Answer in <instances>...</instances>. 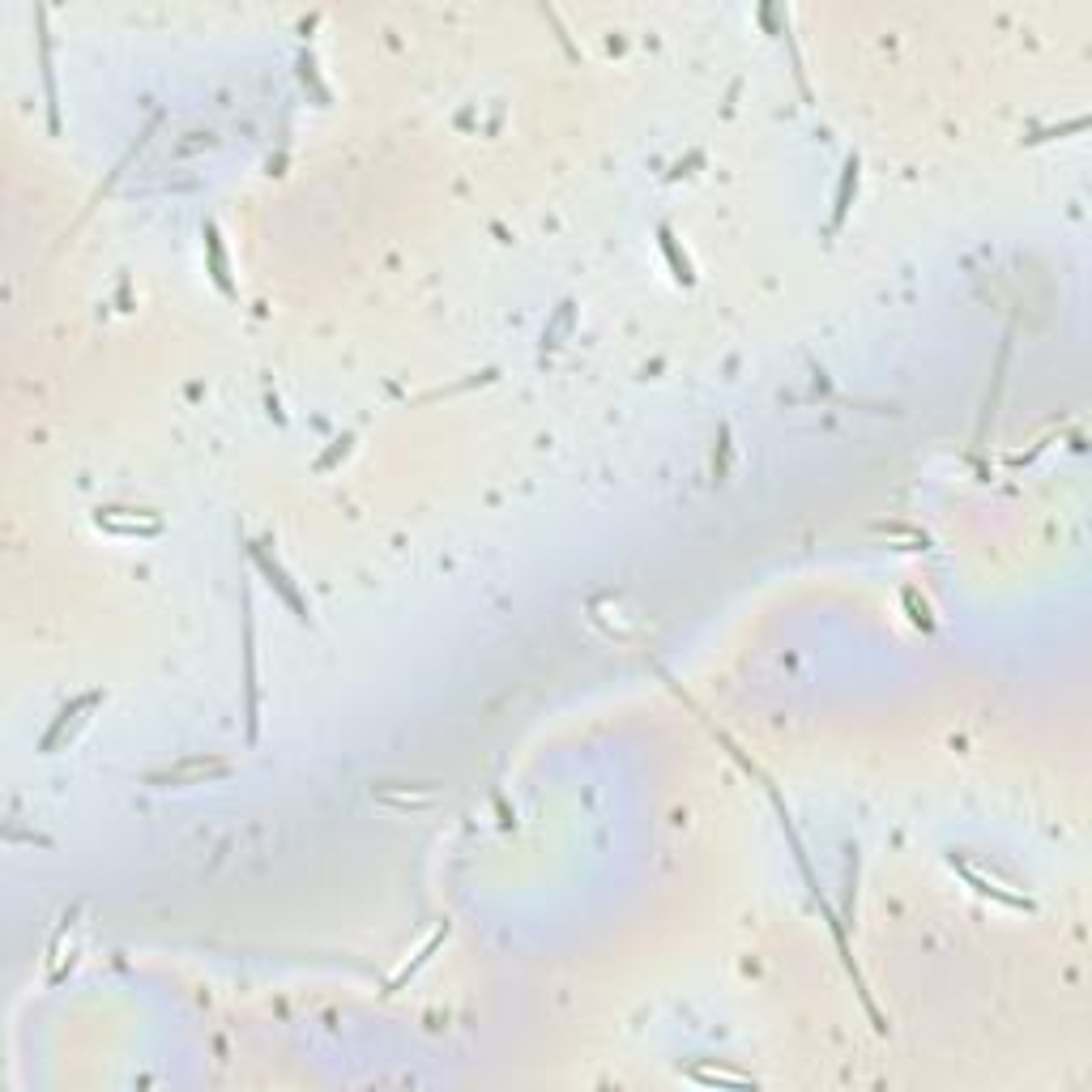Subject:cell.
<instances>
[{
	"label": "cell",
	"mask_w": 1092,
	"mask_h": 1092,
	"mask_svg": "<svg viewBox=\"0 0 1092 1092\" xmlns=\"http://www.w3.org/2000/svg\"><path fill=\"white\" fill-rule=\"evenodd\" d=\"M205 252H209V273H214L218 290H223V295H235V287H231V273H226L223 235H218V226H214V223H205Z\"/></svg>",
	"instance_id": "52a82bcc"
},
{
	"label": "cell",
	"mask_w": 1092,
	"mask_h": 1092,
	"mask_svg": "<svg viewBox=\"0 0 1092 1092\" xmlns=\"http://www.w3.org/2000/svg\"><path fill=\"white\" fill-rule=\"evenodd\" d=\"M858 192V159L846 162V176H841V188H837V209H832V231L846 223V209H849V197Z\"/></svg>",
	"instance_id": "ba28073f"
},
{
	"label": "cell",
	"mask_w": 1092,
	"mask_h": 1092,
	"mask_svg": "<svg viewBox=\"0 0 1092 1092\" xmlns=\"http://www.w3.org/2000/svg\"><path fill=\"white\" fill-rule=\"evenodd\" d=\"M662 247H666V256H670V265H674V273H678V282H692V265H687V256H678V247H674V235H670V226H662Z\"/></svg>",
	"instance_id": "30bf717a"
},
{
	"label": "cell",
	"mask_w": 1092,
	"mask_h": 1092,
	"mask_svg": "<svg viewBox=\"0 0 1092 1092\" xmlns=\"http://www.w3.org/2000/svg\"><path fill=\"white\" fill-rule=\"evenodd\" d=\"M244 649H247V670H244V683H247V739H256V619H252V598H247V619H244Z\"/></svg>",
	"instance_id": "5b68a950"
},
{
	"label": "cell",
	"mask_w": 1092,
	"mask_h": 1092,
	"mask_svg": "<svg viewBox=\"0 0 1092 1092\" xmlns=\"http://www.w3.org/2000/svg\"><path fill=\"white\" fill-rule=\"evenodd\" d=\"M231 773V764L226 760H205V756H192V760H180V764H171L167 773H154L150 785H205V782H218V777Z\"/></svg>",
	"instance_id": "6da1fadb"
},
{
	"label": "cell",
	"mask_w": 1092,
	"mask_h": 1092,
	"mask_svg": "<svg viewBox=\"0 0 1092 1092\" xmlns=\"http://www.w3.org/2000/svg\"><path fill=\"white\" fill-rule=\"evenodd\" d=\"M567 320H572V304L559 308V320H555V325H550L546 333H543V346H546V351H555V346H559V333L567 329Z\"/></svg>",
	"instance_id": "8fae6325"
},
{
	"label": "cell",
	"mask_w": 1092,
	"mask_h": 1092,
	"mask_svg": "<svg viewBox=\"0 0 1092 1092\" xmlns=\"http://www.w3.org/2000/svg\"><path fill=\"white\" fill-rule=\"evenodd\" d=\"M103 700V692H90V696H81V700H73L69 709H60L56 713V721H52V730L43 734V742H39V751H56L64 739H73V730L86 721V713L95 709V704Z\"/></svg>",
	"instance_id": "7a4b0ae2"
},
{
	"label": "cell",
	"mask_w": 1092,
	"mask_h": 1092,
	"mask_svg": "<svg viewBox=\"0 0 1092 1092\" xmlns=\"http://www.w3.org/2000/svg\"><path fill=\"white\" fill-rule=\"evenodd\" d=\"M98 529H112V534H162V521L154 512H137L128 508V517H120V508H98Z\"/></svg>",
	"instance_id": "277c9868"
},
{
	"label": "cell",
	"mask_w": 1092,
	"mask_h": 1092,
	"mask_svg": "<svg viewBox=\"0 0 1092 1092\" xmlns=\"http://www.w3.org/2000/svg\"><path fill=\"white\" fill-rule=\"evenodd\" d=\"M247 550H252V564L265 572V581H269L273 589L282 593V602H287V607L295 610V619H308V607H304V598H299V589L290 585V576L278 567V559H269V550H265V543H252Z\"/></svg>",
	"instance_id": "3957f363"
},
{
	"label": "cell",
	"mask_w": 1092,
	"mask_h": 1092,
	"mask_svg": "<svg viewBox=\"0 0 1092 1092\" xmlns=\"http://www.w3.org/2000/svg\"><path fill=\"white\" fill-rule=\"evenodd\" d=\"M692 1080H700V1084H734V1088H747V1084H756L751 1076H734V1071H709V1067H692L687 1071Z\"/></svg>",
	"instance_id": "9c48e42d"
},
{
	"label": "cell",
	"mask_w": 1092,
	"mask_h": 1092,
	"mask_svg": "<svg viewBox=\"0 0 1092 1092\" xmlns=\"http://www.w3.org/2000/svg\"><path fill=\"white\" fill-rule=\"evenodd\" d=\"M952 867H960V875H965V879H969V884H973V888H977V892H981V896H995V901L1012 905V910H1033V901H1029V896H1016V892H1003V888H998V884H995V879L977 875V870H973V867H969V862H956V858H952Z\"/></svg>",
	"instance_id": "8992f818"
}]
</instances>
